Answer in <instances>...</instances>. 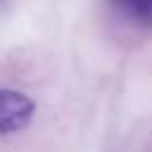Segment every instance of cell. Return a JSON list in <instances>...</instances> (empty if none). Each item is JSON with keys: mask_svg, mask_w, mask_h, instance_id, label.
I'll return each mask as SVG.
<instances>
[{"mask_svg": "<svg viewBox=\"0 0 152 152\" xmlns=\"http://www.w3.org/2000/svg\"><path fill=\"white\" fill-rule=\"evenodd\" d=\"M33 114H36V104L28 95L19 90L0 88V135L26 128Z\"/></svg>", "mask_w": 152, "mask_h": 152, "instance_id": "cell-1", "label": "cell"}, {"mask_svg": "<svg viewBox=\"0 0 152 152\" xmlns=\"http://www.w3.org/2000/svg\"><path fill=\"white\" fill-rule=\"evenodd\" d=\"M119 17L138 28H152V0H107Z\"/></svg>", "mask_w": 152, "mask_h": 152, "instance_id": "cell-2", "label": "cell"}]
</instances>
